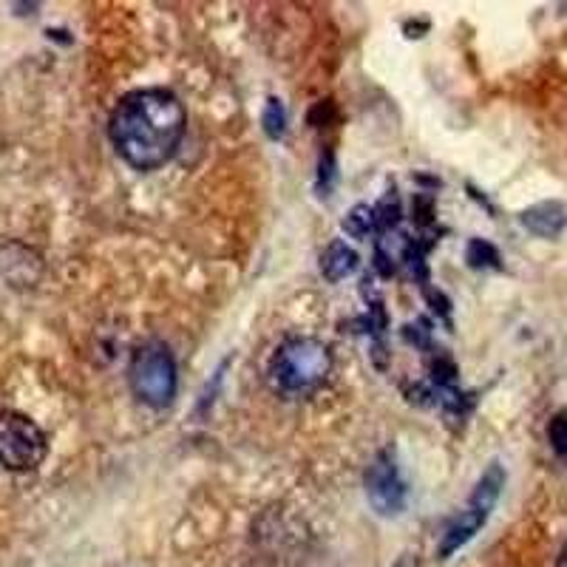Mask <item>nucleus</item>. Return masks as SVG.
Masks as SVG:
<instances>
[{"instance_id": "f257e3e1", "label": "nucleus", "mask_w": 567, "mask_h": 567, "mask_svg": "<svg viewBox=\"0 0 567 567\" xmlns=\"http://www.w3.org/2000/svg\"><path fill=\"white\" fill-rule=\"evenodd\" d=\"M185 109L165 89H142L125 94L111 114L109 134L116 154L136 171H156L179 148L185 136Z\"/></svg>"}, {"instance_id": "f03ea898", "label": "nucleus", "mask_w": 567, "mask_h": 567, "mask_svg": "<svg viewBox=\"0 0 567 567\" xmlns=\"http://www.w3.org/2000/svg\"><path fill=\"white\" fill-rule=\"evenodd\" d=\"M505 488V468L499 463H491L488 468L483 471V477L477 480L474 491H471L468 503L460 511L457 519H454L449 528H445L443 542H440V559H449L452 554H457L463 545H468L474 536L483 530V525L488 523L491 511L499 503V494Z\"/></svg>"}, {"instance_id": "7ed1b4c3", "label": "nucleus", "mask_w": 567, "mask_h": 567, "mask_svg": "<svg viewBox=\"0 0 567 567\" xmlns=\"http://www.w3.org/2000/svg\"><path fill=\"white\" fill-rule=\"evenodd\" d=\"M332 358L329 349L316 338H292V341L281 343V349L272 358V381L284 389V392H307V389L318 386L329 374Z\"/></svg>"}, {"instance_id": "20e7f679", "label": "nucleus", "mask_w": 567, "mask_h": 567, "mask_svg": "<svg viewBox=\"0 0 567 567\" xmlns=\"http://www.w3.org/2000/svg\"><path fill=\"white\" fill-rule=\"evenodd\" d=\"M128 381L136 398L148 406H168L176 394V363L165 343H142L131 358Z\"/></svg>"}, {"instance_id": "39448f33", "label": "nucleus", "mask_w": 567, "mask_h": 567, "mask_svg": "<svg viewBox=\"0 0 567 567\" xmlns=\"http://www.w3.org/2000/svg\"><path fill=\"white\" fill-rule=\"evenodd\" d=\"M49 454V437L29 414L0 412V465L7 471H34Z\"/></svg>"}, {"instance_id": "423d86ee", "label": "nucleus", "mask_w": 567, "mask_h": 567, "mask_svg": "<svg viewBox=\"0 0 567 567\" xmlns=\"http://www.w3.org/2000/svg\"><path fill=\"white\" fill-rule=\"evenodd\" d=\"M369 505L381 516H398L406 508V483L400 477L392 452H381L367 471Z\"/></svg>"}, {"instance_id": "0eeeda50", "label": "nucleus", "mask_w": 567, "mask_h": 567, "mask_svg": "<svg viewBox=\"0 0 567 567\" xmlns=\"http://www.w3.org/2000/svg\"><path fill=\"white\" fill-rule=\"evenodd\" d=\"M523 225L528 227L534 236L542 239H556L567 227V210L561 202H539V205L528 207L523 213Z\"/></svg>"}, {"instance_id": "6e6552de", "label": "nucleus", "mask_w": 567, "mask_h": 567, "mask_svg": "<svg viewBox=\"0 0 567 567\" xmlns=\"http://www.w3.org/2000/svg\"><path fill=\"white\" fill-rule=\"evenodd\" d=\"M358 270V252L347 241H332L321 256V272L329 281H343Z\"/></svg>"}, {"instance_id": "1a4fd4ad", "label": "nucleus", "mask_w": 567, "mask_h": 567, "mask_svg": "<svg viewBox=\"0 0 567 567\" xmlns=\"http://www.w3.org/2000/svg\"><path fill=\"white\" fill-rule=\"evenodd\" d=\"M374 221H378V210L369 205H354L352 210L347 213V219H343V230L354 239H367L369 233L374 230Z\"/></svg>"}, {"instance_id": "9d476101", "label": "nucleus", "mask_w": 567, "mask_h": 567, "mask_svg": "<svg viewBox=\"0 0 567 567\" xmlns=\"http://www.w3.org/2000/svg\"><path fill=\"white\" fill-rule=\"evenodd\" d=\"M261 123H265V131H267V136H270V140H281L284 131H287V111H284L281 100H278V97L267 100Z\"/></svg>"}, {"instance_id": "9b49d317", "label": "nucleus", "mask_w": 567, "mask_h": 567, "mask_svg": "<svg viewBox=\"0 0 567 567\" xmlns=\"http://www.w3.org/2000/svg\"><path fill=\"white\" fill-rule=\"evenodd\" d=\"M468 261L471 267H496L499 265V252H496L488 241L474 239L468 245Z\"/></svg>"}, {"instance_id": "f8f14e48", "label": "nucleus", "mask_w": 567, "mask_h": 567, "mask_svg": "<svg viewBox=\"0 0 567 567\" xmlns=\"http://www.w3.org/2000/svg\"><path fill=\"white\" fill-rule=\"evenodd\" d=\"M548 437H550V445L556 449V454L567 460V412H559L554 420H550Z\"/></svg>"}, {"instance_id": "ddd939ff", "label": "nucleus", "mask_w": 567, "mask_h": 567, "mask_svg": "<svg viewBox=\"0 0 567 567\" xmlns=\"http://www.w3.org/2000/svg\"><path fill=\"white\" fill-rule=\"evenodd\" d=\"M556 567H567V545H565V548H561L559 561H556Z\"/></svg>"}]
</instances>
